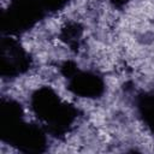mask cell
I'll return each mask as SVG.
<instances>
[{"mask_svg":"<svg viewBox=\"0 0 154 154\" xmlns=\"http://www.w3.org/2000/svg\"><path fill=\"white\" fill-rule=\"evenodd\" d=\"M34 106L40 117L45 118L49 123H54L55 125H58V123L67 124L70 122L71 116L67 111V107L61 105L59 99L48 90L38 93L35 96Z\"/></svg>","mask_w":154,"mask_h":154,"instance_id":"obj_1","label":"cell"},{"mask_svg":"<svg viewBox=\"0 0 154 154\" xmlns=\"http://www.w3.org/2000/svg\"><path fill=\"white\" fill-rule=\"evenodd\" d=\"M72 88L78 94H82L84 96H91V95H97L101 91L102 84L96 76L83 73L73 78Z\"/></svg>","mask_w":154,"mask_h":154,"instance_id":"obj_2","label":"cell"},{"mask_svg":"<svg viewBox=\"0 0 154 154\" xmlns=\"http://www.w3.org/2000/svg\"><path fill=\"white\" fill-rule=\"evenodd\" d=\"M142 109H143V114L146 119L148 120V123L154 126V96L147 97L144 100Z\"/></svg>","mask_w":154,"mask_h":154,"instance_id":"obj_3","label":"cell"},{"mask_svg":"<svg viewBox=\"0 0 154 154\" xmlns=\"http://www.w3.org/2000/svg\"><path fill=\"white\" fill-rule=\"evenodd\" d=\"M117 1H119V0H117ZM120 1H124V0H120Z\"/></svg>","mask_w":154,"mask_h":154,"instance_id":"obj_4","label":"cell"}]
</instances>
